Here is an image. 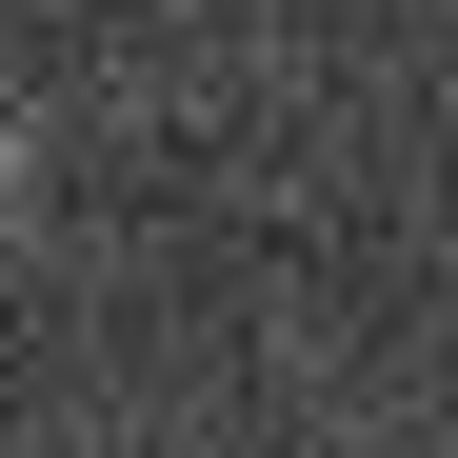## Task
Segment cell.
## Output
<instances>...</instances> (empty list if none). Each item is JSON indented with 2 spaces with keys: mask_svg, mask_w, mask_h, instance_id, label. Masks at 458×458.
<instances>
[{
  "mask_svg": "<svg viewBox=\"0 0 458 458\" xmlns=\"http://www.w3.org/2000/svg\"><path fill=\"white\" fill-rule=\"evenodd\" d=\"M0 199H21V160H0Z\"/></svg>",
  "mask_w": 458,
  "mask_h": 458,
  "instance_id": "cell-1",
  "label": "cell"
}]
</instances>
